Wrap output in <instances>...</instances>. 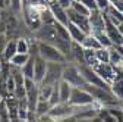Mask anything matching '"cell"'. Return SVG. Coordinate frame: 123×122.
I'll use <instances>...</instances> for the list:
<instances>
[{
  "label": "cell",
  "instance_id": "d4e9b609",
  "mask_svg": "<svg viewBox=\"0 0 123 122\" xmlns=\"http://www.w3.org/2000/svg\"><path fill=\"white\" fill-rule=\"evenodd\" d=\"M97 63H98V59H97L95 50H88V49H85V65L94 68Z\"/></svg>",
  "mask_w": 123,
  "mask_h": 122
},
{
  "label": "cell",
  "instance_id": "4fadbf2b",
  "mask_svg": "<svg viewBox=\"0 0 123 122\" xmlns=\"http://www.w3.org/2000/svg\"><path fill=\"white\" fill-rule=\"evenodd\" d=\"M104 18H105V15H104ZM105 35L110 38V41L113 43V46L123 44V35L120 33L119 27H116L113 22H110L107 18H105Z\"/></svg>",
  "mask_w": 123,
  "mask_h": 122
},
{
  "label": "cell",
  "instance_id": "ab89813d",
  "mask_svg": "<svg viewBox=\"0 0 123 122\" xmlns=\"http://www.w3.org/2000/svg\"><path fill=\"white\" fill-rule=\"evenodd\" d=\"M75 122H89V119H76Z\"/></svg>",
  "mask_w": 123,
  "mask_h": 122
},
{
  "label": "cell",
  "instance_id": "30bf717a",
  "mask_svg": "<svg viewBox=\"0 0 123 122\" xmlns=\"http://www.w3.org/2000/svg\"><path fill=\"white\" fill-rule=\"evenodd\" d=\"M94 71H95L109 85H111V82L117 78L116 68H114L113 65H110V63H97V65L94 66Z\"/></svg>",
  "mask_w": 123,
  "mask_h": 122
},
{
  "label": "cell",
  "instance_id": "52a82bcc",
  "mask_svg": "<svg viewBox=\"0 0 123 122\" xmlns=\"http://www.w3.org/2000/svg\"><path fill=\"white\" fill-rule=\"evenodd\" d=\"M95 99L92 97V94L86 88H78L73 87L72 90V96L69 100V104H72L73 108H78V106H88V104H94Z\"/></svg>",
  "mask_w": 123,
  "mask_h": 122
},
{
  "label": "cell",
  "instance_id": "603a6c76",
  "mask_svg": "<svg viewBox=\"0 0 123 122\" xmlns=\"http://www.w3.org/2000/svg\"><path fill=\"white\" fill-rule=\"evenodd\" d=\"M16 47H18V53L29 54V37L16 38Z\"/></svg>",
  "mask_w": 123,
  "mask_h": 122
},
{
  "label": "cell",
  "instance_id": "8992f818",
  "mask_svg": "<svg viewBox=\"0 0 123 122\" xmlns=\"http://www.w3.org/2000/svg\"><path fill=\"white\" fill-rule=\"evenodd\" d=\"M79 71L82 74V77L85 80V82L88 85H92V87H98V88H104V90H110V85L107 84L100 75L94 71V68H91V66H79Z\"/></svg>",
  "mask_w": 123,
  "mask_h": 122
},
{
  "label": "cell",
  "instance_id": "9a60e30c",
  "mask_svg": "<svg viewBox=\"0 0 123 122\" xmlns=\"http://www.w3.org/2000/svg\"><path fill=\"white\" fill-rule=\"evenodd\" d=\"M68 31H69V34H70L72 41H75V43H81V44H82V41L85 40V37L88 35V34H85V33L82 31L79 27H76V25L72 24V22L68 24Z\"/></svg>",
  "mask_w": 123,
  "mask_h": 122
},
{
  "label": "cell",
  "instance_id": "d6a6232c",
  "mask_svg": "<svg viewBox=\"0 0 123 122\" xmlns=\"http://www.w3.org/2000/svg\"><path fill=\"white\" fill-rule=\"evenodd\" d=\"M7 43H9V37L6 34H3V33H0V59H2V54H3V52L6 49Z\"/></svg>",
  "mask_w": 123,
  "mask_h": 122
},
{
  "label": "cell",
  "instance_id": "277c9868",
  "mask_svg": "<svg viewBox=\"0 0 123 122\" xmlns=\"http://www.w3.org/2000/svg\"><path fill=\"white\" fill-rule=\"evenodd\" d=\"M32 38H35L38 43H45V44H53L57 46L59 41V35H57V29L54 25H41L35 33H32L31 35Z\"/></svg>",
  "mask_w": 123,
  "mask_h": 122
},
{
  "label": "cell",
  "instance_id": "3957f363",
  "mask_svg": "<svg viewBox=\"0 0 123 122\" xmlns=\"http://www.w3.org/2000/svg\"><path fill=\"white\" fill-rule=\"evenodd\" d=\"M63 81H66L68 84H70L72 87H78V88H84L86 85L82 74L79 71V66L75 63H66L65 69H63Z\"/></svg>",
  "mask_w": 123,
  "mask_h": 122
},
{
  "label": "cell",
  "instance_id": "4dcf8cb0",
  "mask_svg": "<svg viewBox=\"0 0 123 122\" xmlns=\"http://www.w3.org/2000/svg\"><path fill=\"white\" fill-rule=\"evenodd\" d=\"M9 9H10L15 15H21V13H22V0H10Z\"/></svg>",
  "mask_w": 123,
  "mask_h": 122
},
{
  "label": "cell",
  "instance_id": "7a4b0ae2",
  "mask_svg": "<svg viewBox=\"0 0 123 122\" xmlns=\"http://www.w3.org/2000/svg\"><path fill=\"white\" fill-rule=\"evenodd\" d=\"M22 21H24V25L28 28V31L32 34L35 33L37 29L43 25L41 22V15H40V9L38 7H32V6H25L22 7Z\"/></svg>",
  "mask_w": 123,
  "mask_h": 122
},
{
  "label": "cell",
  "instance_id": "8fae6325",
  "mask_svg": "<svg viewBox=\"0 0 123 122\" xmlns=\"http://www.w3.org/2000/svg\"><path fill=\"white\" fill-rule=\"evenodd\" d=\"M49 115L56 119V121H62L65 118H69V116H73V106L69 104V103H59L56 106L50 109Z\"/></svg>",
  "mask_w": 123,
  "mask_h": 122
},
{
  "label": "cell",
  "instance_id": "f35d334b",
  "mask_svg": "<svg viewBox=\"0 0 123 122\" xmlns=\"http://www.w3.org/2000/svg\"><path fill=\"white\" fill-rule=\"evenodd\" d=\"M0 7H2L3 10L7 9V5H6V0H0Z\"/></svg>",
  "mask_w": 123,
  "mask_h": 122
},
{
  "label": "cell",
  "instance_id": "e0dca14e",
  "mask_svg": "<svg viewBox=\"0 0 123 122\" xmlns=\"http://www.w3.org/2000/svg\"><path fill=\"white\" fill-rule=\"evenodd\" d=\"M104 15H105V18L109 19L110 22H113L116 27H120V25L123 24V13H122L120 10H117L113 5L109 7V10H107Z\"/></svg>",
  "mask_w": 123,
  "mask_h": 122
},
{
  "label": "cell",
  "instance_id": "83f0119b",
  "mask_svg": "<svg viewBox=\"0 0 123 122\" xmlns=\"http://www.w3.org/2000/svg\"><path fill=\"white\" fill-rule=\"evenodd\" d=\"M51 109V106L49 102H38L37 104V109H35V116H43V115H47Z\"/></svg>",
  "mask_w": 123,
  "mask_h": 122
},
{
  "label": "cell",
  "instance_id": "d590c367",
  "mask_svg": "<svg viewBox=\"0 0 123 122\" xmlns=\"http://www.w3.org/2000/svg\"><path fill=\"white\" fill-rule=\"evenodd\" d=\"M75 121H76V118H75V116H69V118H65V119L59 121V122H75Z\"/></svg>",
  "mask_w": 123,
  "mask_h": 122
},
{
  "label": "cell",
  "instance_id": "7c38bea8",
  "mask_svg": "<svg viewBox=\"0 0 123 122\" xmlns=\"http://www.w3.org/2000/svg\"><path fill=\"white\" fill-rule=\"evenodd\" d=\"M47 66H49V62H45L41 56H38V54L34 56V81L37 84H41L44 81Z\"/></svg>",
  "mask_w": 123,
  "mask_h": 122
},
{
  "label": "cell",
  "instance_id": "8d00e7d4",
  "mask_svg": "<svg viewBox=\"0 0 123 122\" xmlns=\"http://www.w3.org/2000/svg\"><path fill=\"white\" fill-rule=\"evenodd\" d=\"M113 47H114V49H116V50H117V52L122 54V57H123V44H119V46H113Z\"/></svg>",
  "mask_w": 123,
  "mask_h": 122
},
{
  "label": "cell",
  "instance_id": "e575fe53",
  "mask_svg": "<svg viewBox=\"0 0 123 122\" xmlns=\"http://www.w3.org/2000/svg\"><path fill=\"white\" fill-rule=\"evenodd\" d=\"M57 3L62 5L63 7H66V9H69L70 5H72V0H57Z\"/></svg>",
  "mask_w": 123,
  "mask_h": 122
},
{
  "label": "cell",
  "instance_id": "836d02e7",
  "mask_svg": "<svg viewBox=\"0 0 123 122\" xmlns=\"http://www.w3.org/2000/svg\"><path fill=\"white\" fill-rule=\"evenodd\" d=\"M111 5L123 13V0H111Z\"/></svg>",
  "mask_w": 123,
  "mask_h": 122
},
{
  "label": "cell",
  "instance_id": "484cf974",
  "mask_svg": "<svg viewBox=\"0 0 123 122\" xmlns=\"http://www.w3.org/2000/svg\"><path fill=\"white\" fill-rule=\"evenodd\" d=\"M122 60H123L122 54L114 47H111L110 49V65H113L114 68H119V66H122Z\"/></svg>",
  "mask_w": 123,
  "mask_h": 122
},
{
  "label": "cell",
  "instance_id": "2e32d148",
  "mask_svg": "<svg viewBox=\"0 0 123 122\" xmlns=\"http://www.w3.org/2000/svg\"><path fill=\"white\" fill-rule=\"evenodd\" d=\"M72 90H73V87L70 84H68L66 81L62 80L59 82V96H60V102L62 103H69L70 96H72Z\"/></svg>",
  "mask_w": 123,
  "mask_h": 122
},
{
  "label": "cell",
  "instance_id": "74e56055",
  "mask_svg": "<svg viewBox=\"0 0 123 122\" xmlns=\"http://www.w3.org/2000/svg\"><path fill=\"white\" fill-rule=\"evenodd\" d=\"M89 122H103V119H101L98 115H95L94 118H91V119H89Z\"/></svg>",
  "mask_w": 123,
  "mask_h": 122
},
{
  "label": "cell",
  "instance_id": "60d3db41",
  "mask_svg": "<svg viewBox=\"0 0 123 122\" xmlns=\"http://www.w3.org/2000/svg\"><path fill=\"white\" fill-rule=\"evenodd\" d=\"M44 2H47L49 5H51V3H54V2H57V0H44Z\"/></svg>",
  "mask_w": 123,
  "mask_h": 122
},
{
  "label": "cell",
  "instance_id": "1f68e13d",
  "mask_svg": "<svg viewBox=\"0 0 123 122\" xmlns=\"http://www.w3.org/2000/svg\"><path fill=\"white\" fill-rule=\"evenodd\" d=\"M97 3V9L103 13H105L107 10H109V7L111 6V0H95Z\"/></svg>",
  "mask_w": 123,
  "mask_h": 122
},
{
  "label": "cell",
  "instance_id": "ffe728a7",
  "mask_svg": "<svg viewBox=\"0 0 123 122\" xmlns=\"http://www.w3.org/2000/svg\"><path fill=\"white\" fill-rule=\"evenodd\" d=\"M29 57H31V54H24V53H16L12 59H10V62H9V65L10 66H13V68H22L28 60H29Z\"/></svg>",
  "mask_w": 123,
  "mask_h": 122
},
{
  "label": "cell",
  "instance_id": "5b68a950",
  "mask_svg": "<svg viewBox=\"0 0 123 122\" xmlns=\"http://www.w3.org/2000/svg\"><path fill=\"white\" fill-rule=\"evenodd\" d=\"M66 63H49L47 72H45L44 81L41 82L43 85H50L54 87L63 80V69Z\"/></svg>",
  "mask_w": 123,
  "mask_h": 122
},
{
  "label": "cell",
  "instance_id": "f1b7e54d",
  "mask_svg": "<svg viewBox=\"0 0 123 122\" xmlns=\"http://www.w3.org/2000/svg\"><path fill=\"white\" fill-rule=\"evenodd\" d=\"M70 9H73L75 12H78V13L84 15V16H89V15H91V10H89L85 5H82L81 2H72Z\"/></svg>",
  "mask_w": 123,
  "mask_h": 122
},
{
  "label": "cell",
  "instance_id": "7402d4cb",
  "mask_svg": "<svg viewBox=\"0 0 123 122\" xmlns=\"http://www.w3.org/2000/svg\"><path fill=\"white\" fill-rule=\"evenodd\" d=\"M22 74H24V77L26 80H32L34 81V56H31L29 60L21 68Z\"/></svg>",
  "mask_w": 123,
  "mask_h": 122
},
{
  "label": "cell",
  "instance_id": "4316f807",
  "mask_svg": "<svg viewBox=\"0 0 123 122\" xmlns=\"http://www.w3.org/2000/svg\"><path fill=\"white\" fill-rule=\"evenodd\" d=\"M53 88L54 87L40 84V102H49V99H50V96L53 93Z\"/></svg>",
  "mask_w": 123,
  "mask_h": 122
},
{
  "label": "cell",
  "instance_id": "44dd1931",
  "mask_svg": "<svg viewBox=\"0 0 123 122\" xmlns=\"http://www.w3.org/2000/svg\"><path fill=\"white\" fill-rule=\"evenodd\" d=\"M110 90H111V93H113L120 102H123V78H116V80L111 82Z\"/></svg>",
  "mask_w": 123,
  "mask_h": 122
},
{
  "label": "cell",
  "instance_id": "d6986e66",
  "mask_svg": "<svg viewBox=\"0 0 123 122\" xmlns=\"http://www.w3.org/2000/svg\"><path fill=\"white\" fill-rule=\"evenodd\" d=\"M82 46H84V49H88V50H98V49H101V44H100L98 38L94 34H88L85 37V40L82 41Z\"/></svg>",
  "mask_w": 123,
  "mask_h": 122
},
{
  "label": "cell",
  "instance_id": "ee69618b",
  "mask_svg": "<svg viewBox=\"0 0 123 122\" xmlns=\"http://www.w3.org/2000/svg\"><path fill=\"white\" fill-rule=\"evenodd\" d=\"M122 69H123V60H122Z\"/></svg>",
  "mask_w": 123,
  "mask_h": 122
},
{
  "label": "cell",
  "instance_id": "cb8c5ba5",
  "mask_svg": "<svg viewBox=\"0 0 123 122\" xmlns=\"http://www.w3.org/2000/svg\"><path fill=\"white\" fill-rule=\"evenodd\" d=\"M97 59H98V63H110V49H98L95 50Z\"/></svg>",
  "mask_w": 123,
  "mask_h": 122
},
{
  "label": "cell",
  "instance_id": "f546056e",
  "mask_svg": "<svg viewBox=\"0 0 123 122\" xmlns=\"http://www.w3.org/2000/svg\"><path fill=\"white\" fill-rule=\"evenodd\" d=\"M45 5H49V3L44 2V0H22V7H25V6H32V7L41 9Z\"/></svg>",
  "mask_w": 123,
  "mask_h": 122
},
{
  "label": "cell",
  "instance_id": "ba28073f",
  "mask_svg": "<svg viewBox=\"0 0 123 122\" xmlns=\"http://www.w3.org/2000/svg\"><path fill=\"white\" fill-rule=\"evenodd\" d=\"M89 24H91V34L100 35L105 33V18L104 13L100 10H94L89 15Z\"/></svg>",
  "mask_w": 123,
  "mask_h": 122
},
{
  "label": "cell",
  "instance_id": "9c48e42d",
  "mask_svg": "<svg viewBox=\"0 0 123 122\" xmlns=\"http://www.w3.org/2000/svg\"><path fill=\"white\" fill-rule=\"evenodd\" d=\"M68 16L69 22L75 24L76 27H79L85 34H91V24H89V16H84V15L75 12L73 9H68Z\"/></svg>",
  "mask_w": 123,
  "mask_h": 122
},
{
  "label": "cell",
  "instance_id": "ac0fdd59",
  "mask_svg": "<svg viewBox=\"0 0 123 122\" xmlns=\"http://www.w3.org/2000/svg\"><path fill=\"white\" fill-rule=\"evenodd\" d=\"M18 53V47H16V40L15 38H9V43L6 46V49L2 54V60H5V62H10V59Z\"/></svg>",
  "mask_w": 123,
  "mask_h": 122
},
{
  "label": "cell",
  "instance_id": "6da1fadb",
  "mask_svg": "<svg viewBox=\"0 0 123 122\" xmlns=\"http://www.w3.org/2000/svg\"><path fill=\"white\" fill-rule=\"evenodd\" d=\"M38 56H41L49 63H68L66 56L53 44L38 43Z\"/></svg>",
  "mask_w": 123,
  "mask_h": 122
},
{
  "label": "cell",
  "instance_id": "5bb4252c",
  "mask_svg": "<svg viewBox=\"0 0 123 122\" xmlns=\"http://www.w3.org/2000/svg\"><path fill=\"white\" fill-rule=\"evenodd\" d=\"M50 9H51V13H53L56 22H59V24H62V25H66V27H68V24H69L68 9L63 7L62 5H59L57 2L51 3V5H50Z\"/></svg>",
  "mask_w": 123,
  "mask_h": 122
},
{
  "label": "cell",
  "instance_id": "b9f144b4",
  "mask_svg": "<svg viewBox=\"0 0 123 122\" xmlns=\"http://www.w3.org/2000/svg\"><path fill=\"white\" fill-rule=\"evenodd\" d=\"M119 29H120V33H122V35H123V24H122V25L119 27Z\"/></svg>",
  "mask_w": 123,
  "mask_h": 122
},
{
  "label": "cell",
  "instance_id": "7bdbcfd3",
  "mask_svg": "<svg viewBox=\"0 0 123 122\" xmlns=\"http://www.w3.org/2000/svg\"><path fill=\"white\" fill-rule=\"evenodd\" d=\"M2 16H3V9L0 7V19H2Z\"/></svg>",
  "mask_w": 123,
  "mask_h": 122
}]
</instances>
